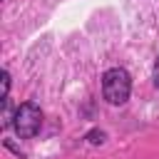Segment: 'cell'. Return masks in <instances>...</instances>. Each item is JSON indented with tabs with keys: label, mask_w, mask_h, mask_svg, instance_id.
<instances>
[{
	"label": "cell",
	"mask_w": 159,
	"mask_h": 159,
	"mask_svg": "<svg viewBox=\"0 0 159 159\" xmlns=\"http://www.w3.org/2000/svg\"><path fill=\"white\" fill-rule=\"evenodd\" d=\"M152 80H154V87H159V57L154 60V70H152Z\"/></svg>",
	"instance_id": "obj_4"
},
{
	"label": "cell",
	"mask_w": 159,
	"mask_h": 159,
	"mask_svg": "<svg viewBox=\"0 0 159 159\" xmlns=\"http://www.w3.org/2000/svg\"><path fill=\"white\" fill-rule=\"evenodd\" d=\"M132 92V77L124 67H109L102 75V94L109 104H124Z\"/></svg>",
	"instance_id": "obj_1"
},
{
	"label": "cell",
	"mask_w": 159,
	"mask_h": 159,
	"mask_svg": "<svg viewBox=\"0 0 159 159\" xmlns=\"http://www.w3.org/2000/svg\"><path fill=\"white\" fill-rule=\"evenodd\" d=\"M12 127L17 132L20 139H30L40 132L42 127V112L35 102H22L15 112V119H12Z\"/></svg>",
	"instance_id": "obj_2"
},
{
	"label": "cell",
	"mask_w": 159,
	"mask_h": 159,
	"mask_svg": "<svg viewBox=\"0 0 159 159\" xmlns=\"http://www.w3.org/2000/svg\"><path fill=\"white\" fill-rule=\"evenodd\" d=\"M87 139H89L92 144H102V142H104V134H102V132H89Z\"/></svg>",
	"instance_id": "obj_3"
}]
</instances>
